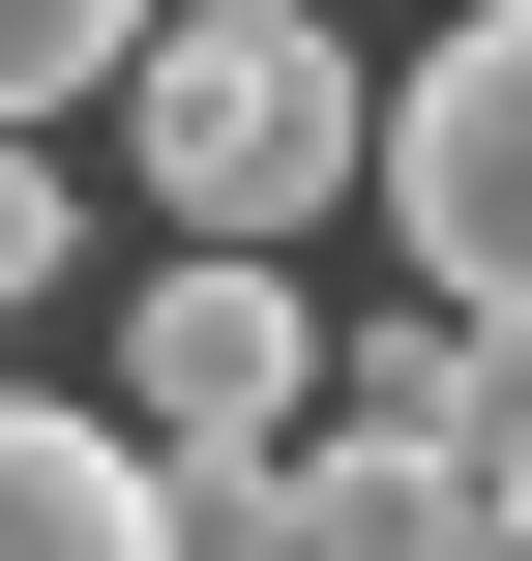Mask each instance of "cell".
<instances>
[{
    "mask_svg": "<svg viewBox=\"0 0 532 561\" xmlns=\"http://www.w3.org/2000/svg\"><path fill=\"white\" fill-rule=\"evenodd\" d=\"M118 148H148V237H267V266H296V237L355 207L385 89H355V30H326V0H148Z\"/></svg>",
    "mask_w": 532,
    "mask_h": 561,
    "instance_id": "cell-1",
    "label": "cell"
},
{
    "mask_svg": "<svg viewBox=\"0 0 532 561\" xmlns=\"http://www.w3.org/2000/svg\"><path fill=\"white\" fill-rule=\"evenodd\" d=\"M89 414H118L148 473H267V444L326 414V325H296V266H267V237H148V296H118Z\"/></svg>",
    "mask_w": 532,
    "mask_h": 561,
    "instance_id": "cell-2",
    "label": "cell"
},
{
    "mask_svg": "<svg viewBox=\"0 0 532 561\" xmlns=\"http://www.w3.org/2000/svg\"><path fill=\"white\" fill-rule=\"evenodd\" d=\"M355 178H385V237L444 266V325H503V355H532V0H444V59L385 89Z\"/></svg>",
    "mask_w": 532,
    "mask_h": 561,
    "instance_id": "cell-3",
    "label": "cell"
},
{
    "mask_svg": "<svg viewBox=\"0 0 532 561\" xmlns=\"http://www.w3.org/2000/svg\"><path fill=\"white\" fill-rule=\"evenodd\" d=\"M0 561H178V473L89 385H0Z\"/></svg>",
    "mask_w": 532,
    "mask_h": 561,
    "instance_id": "cell-4",
    "label": "cell"
},
{
    "mask_svg": "<svg viewBox=\"0 0 532 561\" xmlns=\"http://www.w3.org/2000/svg\"><path fill=\"white\" fill-rule=\"evenodd\" d=\"M296 503H326V561H503V473H444V444H326Z\"/></svg>",
    "mask_w": 532,
    "mask_h": 561,
    "instance_id": "cell-5",
    "label": "cell"
},
{
    "mask_svg": "<svg viewBox=\"0 0 532 561\" xmlns=\"http://www.w3.org/2000/svg\"><path fill=\"white\" fill-rule=\"evenodd\" d=\"M474 414H503V325H385V355H326V444H444V473H474Z\"/></svg>",
    "mask_w": 532,
    "mask_h": 561,
    "instance_id": "cell-6",
    "label": "cell"
},
{
    "mask_svg": "<svg viewBox=\"0 0 532 561\" xmlns=\"http://www.w3.org/2000/svg\"><path fill=\"white\" fill-rule=\"evenodd\" d=\"M118 59H148V0H0V118H89Z\"/></svg>",
    "mask_w": 532,
    "mask_h": 561,
    "instance_id": "cell-7",
    "label": "cell"
},
{
    "mask_svg": "<svg viewBox=\"0 0 532 561\" xmlns=\"http://www.w3.org/2000/svg\"><path fill=\"white\" fill-rule=\"evenodd\" d=\"M178 561H326V503H296V444H267V473H178Z\"/></svg>",
    "mask_w": 532,
    "mask_h": 561,
    "instance_id": "cell-8",
    "label": "cell"
},
{
    "mask_svg": "<svg viewBox=\"0 0 532 561\" xmlns=\"http://www.w3.org/2000/svg\"><path fill=\"white\" fill-rule=\"evenodd\" d=\"M59 266H89V237H59V118H0V325H30Z\"/></svg>",
    "mask_w": 532,
    "mask_h": 561,
    "instance_id": "cell-9",
    "label": "cell"
},
{
    "mask_svg": "<svg viewBox=\"0 0 532 561\" xmlns=\"http://www.w3.org/2000/svg\"><path fill=\"white\" fill-rule=\"evenodd\" d=\"M474 473H503V533H532V355H503V414H474Z\"/></svg>",
    "mask_w": 532,
    "mask_h": 561,
    "instance_id": "cell-10",
    "label": "cell"
},
{
    "mask_svg": "<svg viewBox=\"0 0 532 561\" xmlns=\"http://www.w3.org/2000/svg\"><path fill=\"white\" fill-rule=\"evenodd\" d=\"M503 561H532V533H503Z\"/></svg>",
    "mask_w": 532,
    "mask_h": 561,
    "instance_id": "cell-11",
    "label": "cell"
}]
</instances>
